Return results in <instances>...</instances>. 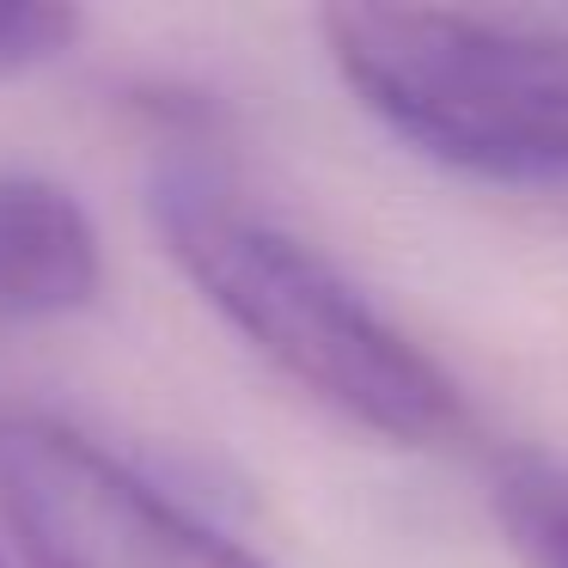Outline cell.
<instances>
[{
  "label": "cell",
  "mask_w": 568,
  "mask_h": 568,
  "mask_svg": "<svg viewBox=\"0 0 568 568\" xmlns=\"http://www.w3.org/2000/svg\"><path fill=\"white\" fill-rule=\"evenodd\" d=\"M148 214L196 294L324 409L422 453L470 434L453 373L331 257L251 209L202 135H165L148 172Z\"/></svg>",
  "instance_id": "6da1fadb"
},
{
  "label": "cell",
  "mask_w": 568,
  "mask_h": 568,
  "mask_svg": "<svg viewBox=\"0 0 568 568\" xmlns=\"http://www.w3.org/2000/svg\"><path fill=\"white\" fill-rule=\"evenodd\" d=\"M343 87L434 165L568 190V31L458 7H324Z\"/></svg>",
  "instance_id": "7a4b0ae2"
},
{
  "label": "cell",
  "mask_w": 568,
  "mask_h": 568,
  "mask_svg": "<svg viewBox=\"0 0 568 568\" xmlns=\"http://www.w3.org/2000/svg\"><path fill=\"white\" fill-rule=\"evenodd\" d=\"M0 519L31 568H270L92 434L38 409H0Z\"/></svg>",
  "instance_id": "3957f363"
},
{
  "label": "cell",
  "mask_w": 568,
  "mask_h": 568,
  "mask_svg": "<svg viewBox=\"0 0 568 568\" xmlns=\"http://www.w3.org/2000/svg\"><path fill=\"white\" fill-rule=\"evenodd\" d=\"M104 287L87 202L38 172H0V324L74 318Z\"/></svg>",
  "instance_id": "277c9868"
},
{
  "label": "cell",
  "mask_w": 568,
  "mask_h": 568,
  "mask_svg": "<svg viewBox=\"0 0 568 568\" xmlns=\"http://www.w3.org/2000/svg\"><path fill=\"white\" fill-rule=\"evenodd\" d=\"M495 526L526 568H568V465H507L495 477Z\"/></svg>",
  "instance_id": "5b68a950"
},
{
  "label": "cell",
  "mask_w": 568,
  "mask_h": 568,
  "mask_svg": "<svg viewBox=\"0 0 568 568\" xmlns=\"http://www.w3.org/2000/svg\"><path fill=\"white\" fill-rule=\"evenodd\" d=\"M87 19L74 7H43V0H0V80L31 74L43 62H62L80 43Z\"/></svg>",
  "instance_id": "8992f818"
}]
</instances>
